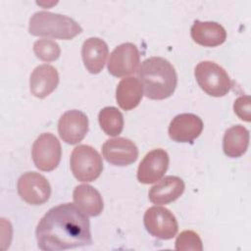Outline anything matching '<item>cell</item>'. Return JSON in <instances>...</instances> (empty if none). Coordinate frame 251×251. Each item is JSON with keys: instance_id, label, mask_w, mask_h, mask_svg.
<instances>
[{"instance_id": "1", "label": "cell", "mask_w": 251, "mask_h": 251, "mask_svg": "<svg viewBox=\"0 0 251 251\" xmlns=\"http://www.w3.org/2000/svg\"><path fill=\"white\" fill-rule=\"evenodd\" d=\"M35 235L38 248L43 251L66 250L92 243L87 215L73 203L51 208L39 221Z\"/></svg>"}, {"instance_id": "21", "label": "cell", "mask_w": 251, "mask_h": 251, "mask_svg": "<svg viewBox=\"0 0 251 251\" xmlns=\"http://www.w3.org/2000/svg\"><path fill=\"white\" fill-rule=\"evenodd\" d=\"M102 130L110 136L119 135L124 128V116L116 107H105L98 114Z\"/></svg>"}, {"instance_id": "2", "label": "cell", "mask_w": 251, "mask_h": 251, "mask_svg": "<svg viewBox=\"0 0 251 251\" xmlns=\"http://www.w3.org/2000/svg\"><path fill=\"white\" fill-rule=\"evenodd\" d=\"M137 75L144 89V95L153 100L170 97L177 84L174 66L162 57H150L144 60L137 71Z\"/></svg>"}, {"instance_id": "15", "label": "cell", "mask_w": 251, "mask_h": 251, "mask_svg": "<svg viewBox=\"0 0 251 251\" xmlns=\"http://www.w3.org/2000/svg\"><path fill=\"white\" fill-rule=\"evenodd\" d=\"M185 188L183 180L176 176H167L148 192L149 200L156 205H166L181 196Z\"/></svg>"}, {"instance_id": "19", "label": "cell", "mask_w": 251, "mask_h": 251, "mask_svg": "<svg viewBox=\"0 0 251 251\" xmlns=\"http://www.w3.org/2000/svg\"><path fill=\"white\" fill-rule=\"evenodd\" d=\"M143 96L141 82L134 76L123 78L116 89V100L125 111H130L138 106Z\"/></svg>"}, {"instance_id": "8", "label": "cell", "mask_w": 251, "mask_h": 251, "mask_svg": "<svg viewBox=\"0 0 251 251\" xmlns=\"http://www.w3.org/2000/svg\"><path fill=\"white\" fill-rule=\"evenodd\" d=\"M18 193L30 205H42L51 195V186L47 178L35 172H27L18 179Z\"/></svg>"}, {"instance_id": "11", "label": "cell", "mask_w": 251, "mask_h": 251, "mask_svg": "<svg viewBox=\"0 0 251 251\" xmlns=\"http://www.w3.org/2000/svg\"><path fill=\"white\" fill-rule=\"evenodd\" d=\"M105 160L114 166H128L138 158V149L133 141L126 137H116L105 141L102 146Z\"/></svg>"}, {"instance_id": "23", "label": "cell", "mask_w": 251, "mask_h": 251, "mask_svg": "<svg viewBox=\"0 0 251 251\" xmlns=\"http://www.w3.org/2000/svg\"><path fill=\"white\" fill-rule=\"evenodd\" d=\"M176 249L178 251H201L203 249L202 240L195 231L183 230L176 237Z\"/></svg>"}, {"instance_id": "13", "label": "cell", "mask_w": 251, "mask_h": 251, "mask_svg": "<svg viewBox=\"0 0 251 251\" xmlns=\"http://www.w3.org/2000/svg\"><path fill=\"white\" fill-rule=\"evenodd\" d=\"M203 130L202 120L191 113L176 116L169 126V135L176 142H192Z\"/></svg>"}, {"instance_id": "6", "label": "cell", "mask_w": 251, "mask_h": 251, "mask_svg": "<svg viewBox=\"0 0 251 251\" xmlns=\"http://www.w3.org/2000/svg\"><path fill=\"white\" fill-rule=\"evenodd\" d=\"M31 156L35 167L40 171L51 172L55 170L62 156L60 141L50 132L40 134L33 142Z\"/></svg>"}, {"instance_id": "22", "label": "cell", "mask_w": 251, "mask_h": 251, "mask_svg": "<svg viewBox=\"0 0 251 251\" xmlns=\"http://www.w3.org/2000/svg\"><path fill=\"white\" fill-rule=\"evenodd\" d=\"M33 52L38 59L44 62H53L61 54L59 44L52 39H38L33 44Z\"/></svg>"}, {"instance_id": "7", "label": "cell", "mask_w": 251, "mask_h": 251, "mask_svg": "<svg viewBox=\"0 0 251 251\" xmlns=\"http://www.w3.org/2000/svg\"><path fill=\"white\" fill-rule=\"evenodd\" d=\"M143 223L146 230L159 239H172L178 230L175 215L165 207L153 206L148 208L144 214Z\"/></svg>"}, {"instance_id": "10", "label": "cell", "mask_w": 251, "mask_h": 251, "mask_svg": "<svg viewBox=\"0 0 251 251\" xmlns=\"http://www.w3.org/2000/svg\"><path fill=\"white\" fill-rule=\"evenodd\" d=\"M60 137L68 144L74 145L80 142L88 132V118L78 110L65 112L58 122Z\"/></svg>"}, {"instance_id": "12", "label": "cell", "mask_w": 251, "mask_h": 251, "mask_svg": "<svg viewBox=\"0 0 251 251\" xmlns=\"http://www.w3.org/2000/svg\"><path fill=\"white\" fill-rule=\"evenodd\" d=\"M169 155L161 148L148 152L137 169V179L144 184L154 183L160 180L169 168Z\"/></svg>"}, {"instance_id": "9", "label": "cell", "mask_w": 251, "mask_h": 251, "mask_svg": "<svg viewBox=\"0 0 251 251\" xmlns=\"http://www.w3.org/2000/svg\"><path fill=\"white\" fill-rule=\"evenodd\" d=\"M140 61L139 51L131 42L118 45L111 53L108 61V72L117 77L133 74Z\"/></svg>"}, {"instance_id": "14", "label": "cell", "mask_w": 251, "mask_h": 251, "mask_svg": "<svg viewBox=\"0 0 251 251\" xmlns=\"http://www.w3.org/2000/svg\"><path fill=\"white\" fill-rule=\"evenodd\" d=\"M59 83V74L56 68L43 64L37 66L30 75L29 88L33 96L45 98L52 93Z\"/></svg>"}, {"instance_id": "17", "label": "cell", "mask_w": 251, "mask_h": 251, "mask_svg": "<svg viewBox=\"0 0 251 251\" xmlns=\"http://www.w3.org/2000/svg\"><path fill=\"white\" fill-rule=\"evenodd\" d=\"M109 53L107 43L99 37L86 39L81 47V57L86 70L91 74H98L104 68Z\"/></svg>"}, {"instance_id": "24", "label": "cell", "mask_w": 251, "mask_h": 251, "mask_svg": "<svg viewBox=\"0 0 251 251\" xmlns=\"http://www.w3.org/2000/svg\"><path fill=\"white\" fill-rule=\"evenodd\" d=\"M233 111L239 119L245 122H250L251 120L250 96L249 95L239 96L233 103Z\"/></svg>"}, {"instance_id": "16", "label": "cell", "mask_w": 251, "mask_h": 251, "mask_svg": "<svg viewBox=\"0 0 251 251\" xmlns=\"http://www.w3.org/2000/svg\"><path fill=\"white\" fill-rule=\"evenodd\" d=\"M190 34L194 42L205 47L219 46L226 39V29L216 22L195 21L191 26Z\"/></svg>"}, {"instance_id": "4", "label": "cell", "mask_w": 251, "mask_h": 251, "mask_svg": "<svg viewBox=\"0 0 251 251\" xmlns=\"http://www.w3.org/2000/svg\"><path fill=\"white\" fill-rule=\"evenodd\" d=\"M194 75L201 89L210 96L223 97L228 93L232 82L224 68L211 62H200L194 70Z\"/></svg>"}, {"instance_id": "5", "label": "cell", "mask_w": 251, "mask_h": 251, "mask_svg": "<svg viewBox=\"0 0 251 251\" xmlns=\"http://www.w3.org/2000/svg\"><path fill=\"white\" fill-rule=\"evenodd\" d=\"M71 170L75 177L82 182L94 181L103 171V162L100 154L90 145L76 146L70 158Z\"/></svg>"}, {"instance_id": "3", "label": "cell", "mask_w": 251, "mask_h": 251, "mask_svg": "<svg viewBox=\"0 0 251 251\" xmlns=\"http://www.w3.org/2000/svg\"><path fill=\"white\" fill-rule=\"evenodd\" d=\"M28 31L34 36L70 40L79 34L82 28L75 20L68 16L39 11L30 17Z\"/></svg>"}, {"instance_id": "20", "label": "cell", "mask_w": 251, "mask_h": 251, "mask_svg": "<svg viewBox=\"0 0 251 251\" xmlns=\"http://www.w3.org/2000/svg\"><path fill=\"white\" fill-rule=\"evenodd\" d=\"M249 130L241 126L236 125L227 128L223 139V149L225 154L230 158L242 156L249 145Z\"/></svg>"}, {"instance_id": "18", "label": "cell", "mask_w": 251, "mask_h": 251, "mask_svg": "<svg viewBox=\"0 0 251 251\" xmlns=\"http://www.w3.org/2000/svg\"><path fill=\"white\" fill-rule=\"evenodd\" d=\"M75 204L87 216H99L104 208L100 192L89 184H79L73 192Z\"/></svg>"}]
</instances>
